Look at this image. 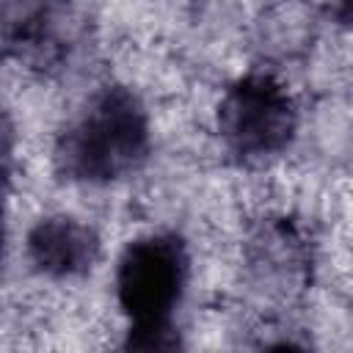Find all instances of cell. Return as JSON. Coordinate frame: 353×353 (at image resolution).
<instances>
[{
    "label": "cell",
    "instance_id": "obj_4",
    "mask_svg": "<svg viewBox=\"0 0 353 353\" xmlns=\"http://www.w3.org/2000/svg\"><path fill=\"white\" fill-rule=\"evenodd\" d=\"M99 251L97 234L72 218H47L28 237L33 265L50 276H74L94 265Z\"/></svg>",
    "mask_w": 353,
    "mask_h": 353
},
{
    "label": "cell",
    "instance_id": "obj_3",
    "mask_svg": "<svg viewBox=\"0 0 353 353\" xmlns=\"http://www.w3.org/2000/svg\"><path fill=\"white\" fill-rule=\"evenodd\" d=\"M221 135L240 157L281 152L295 132V108L287 91L265 77L251 74L234 83L221 105Z\"/></svg>",
    "mask_w": 353,
    "mask_h": 353
},
{
    "label": "cell",
    "instance_id": "obj_5",
    "mask_svg": "<svg viewBox=\"0 0 353 353\" xmlns=\"http://www.w3.org/2000/svg\"><path fill=\"white\" fill-rule=\"evenodd\" d=\"M334 6H336V17L345 25H353V0H334Z\"/></svg>",
    "mask_w": 353,
    "mask_h": 353
},
{
    "label": "cell",
    "instance_id": "obj_1",
    "mask_svg": "<svg viewBox=\"0 0 353 353\" xmlns=\"http://www.w3.org/2000/svg\"><path fill=\"white\" fill-rule=\"evenodd\" d=\"M185 276L188 256L176 237L152 234L127 245L119 262L116 290L124 314L132 320L130 347L168 350L176 345L171 314L182 298Z\"/></svg>",
    "mask_w": 353,
    "mask_h": 353
},
{
    "label": "cell",
    "instance_id": "obj_2",
    "mask_svg": "<svg viewBox=\"0 0 353 353\" xmlns=\"http://www.w3.org/2000/svg\"><path fill=\"white\" fill-rule=\"evenodd\" d=\"M149 127L138 99L124 88H105L63 135L58 160L72 179L110 182L141 165Z\"/></svg>",
    "mask_w": 353,
    "mask_h": 353
}]
</instances>
